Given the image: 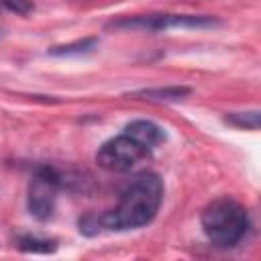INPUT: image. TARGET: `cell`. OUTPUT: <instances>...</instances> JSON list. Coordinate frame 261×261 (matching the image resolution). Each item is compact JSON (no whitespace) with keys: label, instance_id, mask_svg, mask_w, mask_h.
<instances>
[{"label":"cell","instance_id":"cell-1","mask_svg":"<svg viewBox=\"0 0 261 261\" xmlns=\"http://www.w3.org/2000/svg\"><path fill=\"white\" fill-rule=\"evenodd\" d=\"M163 200V184L159 175L145 171L137 175L120 194L114 210L102 214L98 220L110 230H130L149 224Z\"/></svg>","mask_w":261,"mask_h":261},{"label":"cell","instance_id":"cell-2","mask_svg":"<svg viewBox=\"0 0 261 261\" xmlns=\"http://www.w3.org/2000/svg\"><path fill=\"white\" fill-rule=\"evenodd\" d=\"M204 234L218 247H234L247 232V210L232 198H218L210 202L200 216Z\"/></svg>","mask_w":261,"mask_h":261},{"label":"cell","instance_id":"cell-3","mask_svg":"<svg viewBox=\"0 0 261 261\" xmlns=\"http://www.w3.org/2000/svg\"><path fill=\"white\" fill-rule=\"evenodd\" d=\"M218 20L206 14H143L110 22V29H141V31H169V29H212Z\"/></svg>","mask_w":261,"mask_h":261},{"label":"cell","instance_id":"cell-4","mask_svg":"<svg viewBox=\"0 0 261 261\" xmlns=\"http://www.w3.org/2000/svg\"><path fill=\"white\" fill-rule=\"evenodd\" d=\"M149 151H145L139 143H135L130 137H126L124 133L106 141L98 153H96V163L112 173H124L130 171L143 157H147Z\"/></svg>","mask_w":261,"mask_h":261},{"label":"cell","instance_id":"cell-5","mask_svg":"<svg viewBox=\"0 0 261 261\" xmlns=\"http://www.w3.org/2000/svg\"><path fill=\"white\" fill-rule=\"evenodd\" d=\"M59 184H61L59 175L51 167H39L33 173L29 181V192H27V206L35 218L47 220L53 214Z\"/></svg>","mask_w":261,"mask_h":261},{"label":"cell","instance_id":"cell-6","mask_svg":"<svg viewBox=\"0 0 261 261\" xmlns=\"http://www.w3.org/2000/svg\"><path fill=\"white\" fill-rule=\"evenodd\" d=\"M124 135L139 143L145 151H153L165 141V130L151 120H133L124 126Z\"/></svg>","mask_w":261,"mask_h":261},{"label":"cell","instance_id":"cell-7","mask_svg":"<svg viewBox=\"0 0 261 261\" xmlns=\"http://www.w3.org/2000/svg\"><path fill=\"white\" fill-rule=\"evenodd\" d=\"M190 94V88L181 86H169V88H151V90H141L137 96L145 100H181Z\"/></svg>","mask_w":261,"mask_h":261},{"label":"cell","instance_id":"cell-8","mask_svg":"<svg viewBox=\"0 0 261 261\" xmlns=\"http://www.w3.org/2000/svg\"><path fill=\"white\" fill-rule=\"evenodd\" d=\"M18 247L24 253H53L57 249V243L53 239H39L33 234H24L18 239Z\"/></svg>","mask_w":261,"mask_h":261},{"label":"cell","instance_id":"cell-9","mask_svg":"<svg viewBox=\"0 0 261 261\" xmlns=\"http://www.w3.org/2000/svg\"><path fill=\"white\" fill-rule=\"evenodd\" d=\"M98 45V39H82L75 43H67V45H59V47H51L49 53L51 55H84L90 53L94 47Z\"/></svg>","mask_w":261,"mask_h":261},{"label":"cell","instance_id":"cell-10","mask_svg":"<svg viewBox=\"0 0 261 261\" xmlns=\"http://www.w3.org/2000/svg\"><path fill=\"white\" fill-rule=\"evenodd\" d=\"M224 122L239 126V128H251L257 130L259 128V110H249V112H230L228 116H224Z\"/></svg>","mask_w":261,"mask_h":261},{"label":"cell","instance_id":"cell-11","mask_svg":"<svg viewBox=\"0 0 261 261\" xmlns=\"http://www.w3.org/2000/svg\"><path fill=\"white\" fill-rule=\"evenodd\" d=\"M2 6L8 8L10 12L22 14V16L29 14V12H33V8H35V4L31 0H2Z\"/></svg>","mask_w":261,"mask_h":261},{"label":"cell","instance_id":"cell-12","mask_svg":"<svg viewBox=\"0 0 261 261\" xmlns=\"http://www.w3.org/2000/svg\"><path fill=\"white\" fill-rule=\"evenodd\" d=\"M4 35V24H2V18H0V37Z\"/></svg>","mask_w":261,"mask_h":261}]
</instances>
